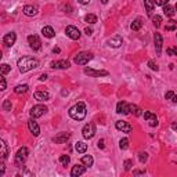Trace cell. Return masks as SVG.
<instances>
[{
	"label": "cell",
	"mask_w": 177,
	"mask_h": 177,
	"mask_svg": "<svg viewBox=\"0 0 177 177\" xmlns=\"http://www.w3.org/2000/svg\"><path fill=\"white\" fill-rule=\"evenodd\" d=\"M18 65V69L21 73H25V72L30 71V69H35L39 66V61L36 58H32V57H22L18 60L17 62Z\"/></svg>",
	"instance_id": "obj_1"
},
{
	"label": "cell",
	"mask_w": 177,
	"mask_h": 177,
	"mask_svg": "<svg viewBox=\"0 0 177 177\" xmlns=\"http://www.w3.org/2000/svg\"><path fill=\"white\" fill-rule=\"evenodd\" d=\"M68 113L72 119H75V120H83V119L86 118V113H87L85 102H77V104H75L73 107L69 108Z\"/></svg>",
	"instance_id": "obj_2"
},
{
	"label": "cell",
	"mask_w": 177,
	"mask_h": 177,
	"mask_svg": "<svg viewBox=\"0 0 177 177\" xmlns=\"http://www.w3.org/2000/svg\"><path fill=\"white\" fill-rule=\"evenodd\" d=\"M91 60H93V53H90V51H80V53H77L73 58L75 64H77V65H86V64Z\"/></svg>",
	"instance_id": "obj_3"
},
{
	"label": "cell",
	"mask_w": 177,
	"mask_h": 177,
	"mask_svg": "<svg viewBox=\"0 0 177 177\" xmlns=\"http://www.w3.org/2000/svg\"><path fill=\"white\" fill-rule=\"evenodd\" d=\"M28 154H29V151H28L26 147H21V148L18 149V152H17V155H15V165L18 166V167H22L25 160L28 159Z\"/></svg>",
	"instance_id": "obj_4"
},
{
	"label": "cell",
	"mask_w": 177,
	"mask_h": 177,
	"mask_svg": "<svg viewBox=\"0 0 177 177\" xmlns=\"http://www.w3.org/2000/svg\"><path fill=\"white\" fill-rule=\"evenodd\" d=\"M47 112V107L46 105H41V104H37L35 105V107L30 109V118H40V116H43L44 113Z\"/></svg>",
	"instance_id": "obj_5"
},
{
	"label": "cell",
	"mask_w": 177,
	"mask_h": 177,
	"mask_svg": "<svg viewBox=\"0 0 177 177\" xmlns=\"http://www.w3.org/2000/svg\"><path fill=\"white\" fill-rule=\"evenodd\" d=\"M28 43H29V47L33 50V51H39L41 49V41L39 39L37 35H30L28 36Z\"/></svg>",
	"instance_id": "obj_6"
},
{
	"label": "cell",
	"mask_w": 177,
	"mask_h": 177,
	"mask_svg": "<svg viewBox=\"0 0 177 177\" xmlns=\"http://www.w3.org/2000/svg\"><path fill=\"white\" fill-rule=\"evenodd\" d=\"M82 134L85 138H87V140H90V138L94 137V134H96V126H94V123H87L83 126V130H82Z\"/></svg>",
	"instance_id": "obj_7"
},
{
	"label": "cell",
	"mask_w": 177,
	"mask_h": 177,
	"mask_svg": "<svg viewBox=\"0 0 177 177\" xmlns=\"http://www.w3.org/2000/svg\"><path fill=\"white\" fill-rule=\"evenodd\" d=\"M65 33L69 39H72V40H77V39L80 37L79 29H77L76 26H72V25H69V26L65 28Z\"/></svg>",
	"instance_id": "obj_8"
},
{
	"label": "cell",
	"mask_w": 177,
	"mask_h": 177,
	"mask_svg": "<svg viewBox=\"0 0 177 177\" xmlns=\"http://www.w3.org/2000/svg\"><path fill=\"white\" fill-rule=\"evenodd\" d=\"M28 127H29V132L32 133L35 137H37V136L40 134V127H39L37 122H35L33 118H30L29 120H28Z\"/></svg>",
	"instance_id": "obj_9"
},
{
	"label": "cell",
	"mask_w": 177,
	"mask_h": 177,
	"mask_svg": "<svg viewBox=\"0 0 177 177\" xmlns=\"http://www.w3.org/2000/svg\"><path fill=\"white\" fill-rule=\"evenodd\" d=\"M115 127L118 130H120L122 133H130L133 130V127H132V124L130 123H127V122H124V120H118L115 123Z\"/></svg>",
	"instance_id": "obj_10"
},
{
	"label": "cell",
	"mask_w": 177,
	"mask_h": 177,
	"mask_svg": "<svg viewBox=\"0 0 177 177\" xmlns=\"http://www.w3.org/2000/svg\"><path fill=\"white\" fill-rule=\"evenodd\" d=\"M50 65L54 69H68L71 66V62L68 60H60V61H53Z\"/></svg>",
	"instance_id": "obj_11"
},
{
	"label": "cell",
	"mask_w": 177,
	"mask_h": 177,
	"mask_svg": "<svg viewBox=\"0 0 177 177\" xmlns=\"http://www.w3.org/2000/svg\"><path fill=\"white\" fill-rule=\"evenodd\" d=\"M116 112L122 113V115H127V113H130V105L124 101H119L116 104Z\"/></svg>",
	"instance_id": "obj_12"
},
{
	"label": "cell",
	"mask_w": 177,
	"mask_h": 177,
	"mask_svg": "<svg viewBox=\"0 0 177 177\" xmlns=\"http://www.w3.org/2000/svg\"><path fill=\"white\" fill-rule=\"evenodd\" d=\"M144 118L147 119V122H148V124L151 127H156L158 126V118L155 116V113L149 112V111H145V112H144Z\"/></svg>",
	"instance_id": "obj_13"
},
{
	"label": "cell",
	"mask_w": 177,
	"mask_h": 177,
	"mask_svg": "<svg viewBox=\"0 0 177 177\" xmlns=\"http://www.w3.org/2000/svg\"><path fill=\"white\" fill-rule=\"evenodd\" d=\"M15 40H17L15 32H10V33H7V35L3 37V43H4L7 47L14 46V44H15Z\"/></svg>",
	"instance_id": "obj_14"
},
{
	"label": "cell",
	"mask_w": 177,
	"mask_h": 177,
	"mask_svg": "<svg viewBox=\"0 0 177 177\" xmlns=\"http://www.w3.org/2000/svg\"><path fill=\"white\" fill-rule=\"evenodd\" d=\"M154 43H155V50H156L158 54L162 53V44H163V39L160 33H155L154 35Z\"/></svg>",
	"instance_id": "obj_15"
},
{
	"label": "cell",
	"mask_w": 177,
	"mask_h": 177,
	"mask_svg": "<svg viewBox=\"0 0 177 177\" xmlns=\"http://www.w3.org/2000/svg\"><path fill=\"white\" fill-rule=\"evenodd\" d=\"M86 167H87L86 165H75L73 167H72V170H71V176L72 177H79L80 174H83L86 171Z\"/></svg>",
	"instance_id": "obj_16"
},
{
	"label": "cell",
	"mask_w": 177,
	"mask_h": 177,
	"mask_svg": "<svg viewBox=\"0 0 177 177\" xmlns=\"http://www.w3.org/2000/svg\"><path fill=\"white\" fill-rule=\"evenodd\" d=\"M85 73L88 76H107L108 71H97L93 68H85Z\"/></svg>",
	"instance_id": "obj_17"
},
{
	"label": "cell",
	"mask_w": 177,
	"mask_h": 177,
	"mask_svg": "<svg viewBox=\"0 0 177 177\" xmlns=\"http://www.w3.org/2000/svg\"><path fill=\"white\" fill-rule=\"evenodd\" d=\"M22 13L28 17H33L37 14V7H36V6H32V4H28L22 8Z\"/></svg>",
	"instance_id": "obj_18"
},
{
	"label": "cell",
	"mask_w": 177,
	"mask_h": 177,
	"mask_svg": "<svg viewBox=\"0 0 177 177\" xmlns=\"http://www.w3.org/2000/svg\"><path fill=\"white\" fill-rule=\"evenodd\" d=\"M69 137H71V134L64 132V133H60L58 136H55V137L53 138V141L57 143V144H64V143H66V141L69 140Z\"/></svg>",
	"instance_id": "obj_19"
},
{
	"label": "cell",
	"mask_w": 177,
	"mask_h": 177,
	"mask_svg": "<svg viewBox=\"0 0 177 177\" xmlns=\"http://www.w3.org/2000/svg\"><path fill=\"white\" fill-rule=\"evenodd\" d=\"M144 7H145L147 15H148V17H152V13H154V8H155L154 0H144Z\"/></svg>",
	"instance_id": "obj_20"
},
{
	"label": "cell",
	"mask_w": 177,
	"mask_h": 177,
	"mask_svg": "<svg viewBox=\"0 0 177 177\" xmlns=\"http://www.w3.org/2000/svg\"><path fill=\"white\" fill-rule=\"evenodd\" d=\"M122 43H123V39H122L119 35L113 36V37H111L109 40H108V44H109L111 47H120Z\"/></svg>",
	"instance_id": "obj_21"
},
{
	"label": "cell",
	"mask_w": 177,
	"mask_h": 177,
	"mask_svg": "<svg viewBox=\"0 0 177 177\" xmlns=\"http://www.w3.org/2000/svg\"><path fill=\"white\" fill-rule=\"evenodd\" d=\"M35 98L37 100V101H47V100L50 98V94L44 90H37V91H35Z\"/></svg>",
	"instance_id": "obj_22"
},
{
	"label": "cell",
	"mask_w": 177,
	"mask_h": 177,
	"mask_svg": "<svg viewBox=\"0 0 177 177\" xmlns=\"http://www.w3.org/2000/svg\"><path fill=\"white\" fill-rule=\"evenodd\" d=\"M41 33H43L44 37H49V39H51V37H54V36H55V32H54V29H53L51 26H43Z\"/></svg>",
	"instance_id": "obj_23"
},
{
	"label": "cell",
	"mask_w": 177,
	"mask_h": 177,
	"mask_svg": "<svg viewBox=\"0 0 177 177\" xmlns=\"http://www.w3.org/2000/svg\"><path fill=\"white\" fill-rule=\"evenodd\" d=\"M75 149H76L79 154H85L86 149H87V144H85L83 141H77V143L75 144Z\"/></svg>",
	"instance_id": "obj_24"
},
{
	"label": "cell",
	"mask_w": 177,
	"mask_h": 177,
	"mask_svg": "<svg viewBox=\"0 0 177 177\" xmlns=\"http://www.w3.org/2000/svg\"><path fill=\"white\" fill-rule=\"evenodd\" d=\"M174 10H176V8H174L173 6H170L169 3L166 6H163V13H165V15H167V17H173L174 13H176Z\"/></svg>",
	"instance_id": "obj_25"
},
{
	"label": "cell",
	"mask_w": 177,
	"mask_h": 177,
	"mask_svg": "<svg viewBox=\"0 0 177 177\" xmlns=\"http://www.w3.org/2000/svg\"><path fill=\"white\" fill-rule=\"evenodd\" d=\"M82 163L83 165H86V166H93V163H94V159H93V156L91 155H83L82 156Z\"/></svg>",
	"instance_id": "obj_26"
},
{
	"label": "cell",
	"mask_w": 177,
	"mask_h": 177,
	"mask_svg": "<svg viewBox=\"0 0 177 177\" xmlns=\"http://www.w3.org/2000/svg\"><path fill=\"white\" fill-rule=\"evenodd\" d=\"M0 147H2V159L4 160L6 158H7V155H8V148H7V144H6V141L4 140H2L0 141Z\"/></svg>",
	"instance_id": "obj_27"
},
{
	"label": "cell",
	"mask_w": 177,
	"mask_h": 177,
	"mask_svg": "<svg viewBox=\"0 0 177 177\" xmlns=\"http://www.w3.org/2000/svg\"><path fill=\"white\" fill-rule=\"evenodd\" d=\"M141 26H143V21H141V18L134 19V21L132 22V25H130L132 30H140V29H141Z\"/></svg>",
	"instance_id": "obj_28"
},
{
	"label": "cell",
	"mask_w": 177,
	"mask_h": 177,
	"mask_svg": "<svg viewBox=\"0 0 177 177\" xmlns=\"http://www.w3.org/2000/svg\"><path fill=\"white\" fill-rule=\"evenodd\" d=\"M29 90V86L28 85H18L15 88H14V91H15L17 94H22V93H26V91Z\"/></svg>",
	"instance_id": "obj_29"
},
{
	"label": "cell",
	"mask_w": 177,
	"mask_h": 177,
	"mask_svg": "<svg viewBox=\"0 0 177 177\" xmlns=\"http://www.w3.org/2000/svg\"><path fill=\"white\" fill-rule=\"evenodd\" d=\"M130 112H132L134 116H141V115H143V111H141V108H138L137 105H134V104L130 105Z\"/></svg>",
	"instance_id": "obj_30"
},
{
	"label": "cell",
	"mask_w": 177,
	"mask_h": 177,
	"mask_svg": "<svg viewBox=\"0 0 177 177\" xmlns=\"http://www.w3.org/2000/svg\"><path fill=\"white\" fill-rule=\"evenodd\" d=\"M165 29L166 30H176L177 29V22L176 21H173V19H170L169 22H166V26H165Z\"/></svg>",
	"instance_id": "obj_31"
},
{
	"label": "cell",
	"mask_w": 177,
	"mask_h": 177,
	"mask_svg": "<svg viewBox=\"0 0 177 177\" xmlns=\"http://www.w3.org/2000/svg\"><path fill=\"white\" fill-rule=\"evenodd\" d=\"M151 18H152V24H154V26L159 28L160 24H162V17H160V15H152Z\"/></svg>",
	"instance_id": "obj_32"
},
{
	"label": "cell",
	"mask_w": 177,
	"mask_h": 177,
	"mask_svg": "<svg viewBox=\"0 0 177 177\" xmlns=\"http://www.w3.org/2000/svg\"><path fill=\"white\" fill-rule=\"evenodd\" d=\"M69 162H71V158H69V155H61V156H60V163L62 166H68Z\"/></svg>",
	"instance_id": "obj_33"
},
{
	"label": "cell",
	"mask_w": 177,
	"mask_h": 177,
	"mask_svg": "<svg viewBox=\"0 0 177 177\" xmlns=\"http://www.w3.org/2000/svg\"><path fill=\"white\" fill-rule=\"evenodd\" d=\"M85 21L88 22V24H96L97 17L94 15V14H87V15H85Z\"/></svg>",
	"instance_id": "obj_34"
},
{
	"label": "cell",
	"mask_w": 177,
	"mask_h": 177,
	"mask_svg": "<svg viewBox=\"0 0 177 177\" xmlns=\"http://www.w3.org/2000/svg\"><path fill=\"white\" fill-rule=\"evenodd\" d=\"M119 148H120V149H127V148H129V140H127V138H122V140L119 141Z\"/></svg>",
	"instance_id": "obj_35"
},
{
	"label": "cell",
	"mask_w": 177,
	"mask_h": 177,
	"mask_svg": "<svg viewBox=\"0 0 177 177\" xmlns=\"http://www.w3.org/2000/svg\"><path fill=\"white\" fill-rule=\"evenodd\" d=\"M0 69H2V75H6V73H8V72L11 71V66L8 65V64H2Z\"/></svg>",
	"instance_id": "obj_36"
},
{
	"label": "cell",
	"mask_w": 177,
	"mask_h": 177,
	"mask_svg": "<svg viewBox=\"0 0 177 177\" xmlns=\"http://www.w3.org/2000/svg\"><path fill=\"white\" fill-rule=\"evenodd\" d=\"M166 53H167L169 55H177V47H167L166 49Z\"/></svg>",
	"instance_id": "obj_37"
},
{
	"label": "cell",
	"mask_w": 177,
	"mask_h": 177,
	"mask_svg": "<svg viewBox=\"0 0 177 177\" xmlns=\"http://www.w3.org/2000/svg\"><path fill=\"white\" fill-rule=\"evenodd\" d=\"M138 158H140V162L144 163V162H147V159H148V154H147V152H140V154H138Z\"/></svg>",
	"instance_id": "obj_38"
},
{
	"label": "cell",
	"mask_w": 177,
	"mask_h": 177,
	"mask_svg": "<svg viewBox=\"0 0 177 177\" xmlns=\"http://www.w3.org/2000/svg\"><path fill=\"white\" fill-rule=\"evenodd\" d=\"M3 109H4V111H11V101H10V100H4V102H3Z\"/></svg>",
	"instance_id": "obj_39"
},
{
	"label": "cell",
	"mask_w": 177,
	"mask_h": 177,
	"mask_svg": "<svg viewBox=\"0 0 177 177\" xmlns=\"http://www.w3.org/2000/svg\"><path fill=\"white\" fill-rule=\"evenodd\" d=\"M132 165H133V160L126 159L124 160V170H130V169H132Z\"/></svg>",
	"instance_id": "obj_40"
},
{
	"label": "cell",
	"mask_w": 177,
	"mask_h": 177,
	"mask_svg": "<svg viewBox=\"0 0 177 177\" xmlns=\"http://www.w3.org/2000/svg\"><path fill=\"white\" fill-rule=\"evenodd\" d=\"M0 82H2V86H0V90H6V87H7V83H6L4 75H2V77H0Z\"/></svg>",
	"instance_id": "obj_41"
},
{
	"label": "cell",
	"mask_w": 177,
	"mask_h": 177,
	"mask_svg": "<svg viewBox=\"0 0 177 177\" xmlns=\"http://www.w3.org/2000/svg\"><path fill=\"white\" fill-rule=\"evenodd\" d=\"M155 6H166L169 3V0H154Z\"/></svg>",
	"instance_id": "obj_42"
},
{
	"label": "cell",
	"mask_w": 177,
	"mask_h": 177,
	"mask_svg": "<svg viewBox=\"0 0 177 177\" xmlns=\"http://www.w3.org/2000/svg\"><path fill=\"white\" fill-rule=\"evenodd\" d=\"M148 66L152 69V71H158V69H159V68H158V65L154 62V61H148Z\"/></svg>",
	"instance_id": "obj_43"
},
{
	"label": "cell",
	"mask_w": 177,
	"mask_h": 177,
	"mask_svg": "<svg viewBox=\"0 0 177 177\" xmlns=\"http://www.w3.org/2000/svg\"><path fill=\"white\" fill-rule=\"evenodd\" d=\"M173 96H174L173 91H167V93L165 94V98H166V100H171V97H173Z\"/></svg>",
	"instance_id": "obj_44"
},
{
	"label": "cell",
	"mask_w": 177,
	"mask_h": 177,
	"mask_svg": "<svg viewBox=\"0 0 177 177\" xmlns=\"http://www.w3.org/2000/svg\"><path fill=\"white\" fill-rule=\"evenodd\" d=\"M85 33H86V35H87V36H90L91 35V33H93V29H91V28H86V29H85Z\"/></svg>",
	"instance_id": "obj_45"
},
{
	"label": "cell",
	"mask_w": 177,
	"mask_h": 177,
	"mask_svg": "<svg viewBox=\"0 0 177 177\" xmlns=\"http://www.w3.org/2000/svg\"><path fill=\"white\" fill-rule=\"evenodd\" d=\"M97 147H98V148H101V149L104 148V140H102V138L98 141V143H97Z\"/></svg>",
	"instance_id": "obj_46"
},
{
	"label": "cell",
	"mask_w": 177,
	"mask_h": 177,
	"mask_svg": "<svg viewBox=\"0 0 177 177\" xmlns=\"http://www.w3.org/2000/svg\"><path fill=\"white\" fill-rule=\"evenodd\" d=\"M170 101L173 102V104H177V96H176V94H174V96L171 97V100H170Z\"/></svg>",
	"instance_id": "obj_47"
},
{
	"label": "cell",
	"mask_w": 177,
	"mask_h": 177,
	"mask_svg": "<svg viewBox=\"0 0 177 177\" xmlns=\"http://www.w3.org/2000/svg\"><path fill=\"white\" fill-rule=\"evenodd\" d=\"M77 2H79L80 4H88V3H90V0H77Z\"/></svg>",
	"instance_id": "obj_48"
},
{
	"label": "cell",
	"mask_w": 177,
	"mask_h": 177,
	"mask_svg": "<svg viewBox=\"0 0 177 177\" xmlns=\"http://www.w3.org/2000/svg\"><path fill=\"white\" fill-rule=\"evenodd\" d=\"M39 79H40V80H41V82H43V80H46V79H47V75H46V73L40 75V77H39Z\"/></svg>",
	"instance_id": "obj_49"
},
{
	"label": "cell",
	"mask_w": 177,
	"mask_h": 177,
	"mask_svg": "<svg viewBox=\"0 0 177 177\" xmlns=\"http://www.w3.org/2000/svg\"><path fill=\"white\" fill-rule=\"evenodd\" d=\"M171 129H173L174 132H177V123H176V122H173V123H171Z\"/></svg>",
	"instance_id": "obj_50"
},
{
	"label": "cell",
	"mask_w": 177,
	"mask_h": 177,
	"mask_svg": "<svg viewBox=\"0 0 177 177\" xmlns=\"http://www.w3.org/2000/svg\"><path fill=\"white\" fill-rule=\"evenodd\" d=\"M60 51H61V50L58 49V47H54V49H53V53H54V54H58Z\"/></svg>",
	"instance_id": "obj_51"
},
{
	"label": "cell",
	"mask_w": 177,
	"mask_h": 177,
	"mask_svg": "<svg viewBox=\"0 0 177 177\" xmlns=\"http://www.w3.org/2000/svg\"><path fill=\"white\" fill-rule=\"evenodd\" d=\"M101 3H102V4H107V3H108V0H101Z\"/></svg>",
	"instance_id": "obj_52"
},
{
	"label": "cell",
	"mask_w": 177,
	"mask_h": 177,
	"mask_svg": "<svg viewBox=\"0 0 177 177\" xmlns=\"http://www.w3.org/2000/svg\"><path fill=\"white\" fill-rule=\"evenodd\" d=\"M176 10H177V4H176Z\"/></svg>",
	"instance_id": "obj_53"
}]
</instances>
